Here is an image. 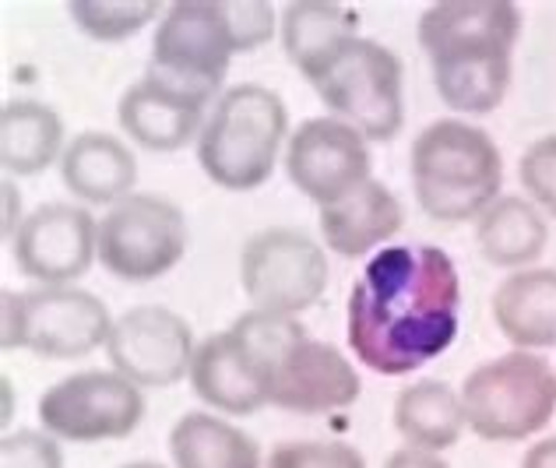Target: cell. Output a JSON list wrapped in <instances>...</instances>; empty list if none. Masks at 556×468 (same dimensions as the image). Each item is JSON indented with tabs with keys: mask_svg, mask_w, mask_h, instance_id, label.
Returning <instances> with one entry per match:
<instances>
[{
	"mask_svg": "<svg viewBox=\"0 0 556 468\" xmlns=\"http://www.w3.org/2000/svg\"><path fill=\"white\" fill-rule=\"evenodd\" d=\"M462 328V279L447 251L394 243L377 251L349 289L345 339L384 377H405L444 356Z\"/></svg>",
	"mask_w": 556,
	"mask_h": 468,
	"instance_id": "6da1fadb",
	"label": "cell"
},
{
	"mask_svg": "<svg viewBox=\"0 0 556 468\" xmlns=\"http://www.w3.org/2000/svg\"><path fill=\"white\" fill-rule=\"evenodd\" d=\"M408 177L416 204L433 223H479V215L501 198L504 159L486 130L447 116L416 135Z\"/></svg>",
	"mask_w": 556,
	"mask_h": 468,
	"instance_id": "7a4b0ae2",
	"label": "cell"
},
{
	"mask_svg": "<svg viewBox=\"0 0 556 468\" xmlns=\"http://www.w3.org/2000/svg\"><path fill=\"white\" fill-rule=\"evenodd\" d=\"M286 135L289 110L282 96L257 81L232 85L204 116L198 163L215 187L247 194L268 184Z\"/></svg>",
	"mask_w": 556,
	"mask_h": 468,
	"instance_id": "3957f363",
	"label": "cell"
},
{
	"mask_svg": "<svg viewBox=\"0 0 556 468\" xmlns=\"http://www.w3.org/2000/svg\"><path fill=\"white\" fill-rule=\"evenodd\" d=\"M458 391L468 430L490 444L529 441L556 416L553 359L525 349H510L490 363H479Z\"/></svg>",
	"mask_w": 556,
	"mask_h": 468,
	"instance_id": "277c9868",
	"label": "cell"
},
{
	"mask_svg": "<svg viewBox=\"0 0 556 468\" xmlns=\"http://www.w3.org/2000/svg\"><path fill=\"white\" fill-rule=\"evenodd\" d=\"M402 61L377 39L353 36L331 50L306 81L334 121L356 127L367 141H394L405 127Z\"/></svg>",
	"mask_w": 556,
	"mask_h": 468,
	"instance_id": "5b68a950",
	"label": "cell"
},
{
	"mask_svg": "<svg viewBox=\"0 0 556 468\" xmlns=\"http://www.w3.org/2000/svg\"><path fill=\"white\" fill-rule=\"evenodd\" d=\"M232 56H237V47H232L223 0H180L159 18L144 75L208 110L223 96Z\"/></svg>",
	"mask_w": 556,
	"mask_h": 468,
	"instance_id": "8992f818",
	"label": "cell"
},
{
	"mask_svg": "<svg viewBox=\"0 0 556 468\" xmlns=\"http://www.w3.org/2000/svg\"><path fill=\"white\" fill-rule=\"evenodd\" d=\"M113 317L106 303L78 286L4 289L0 300V345L4 353L28 349L39 359H81L110 342Z\"/></svg>",
	"mask_w": 556,
	"mask_h": 468,
	"instance_id": "52a82bcc",
	"label": "cell"
},
{
	"mask_svg": "<svg viewBox=\"0 0 556 468\" xmlns=\"http://www.w3.org/2000/svg\"><path fill=\"white\" fill-rule=\"evenodd\" d=\"M190 232L180 204L135 190L99 218V261L121 282H155L187 254Z\"/></svg>",
	"mask_w": 556,
	"mask_h": 468,
	"instance_id": "ba28073f",
	"label": "cell"
},
{
	"mask_svg": "<svg viewBox=\"0 0 556 468\" xmlns=\"http://www.w3.org/2000/svg\"><path fill=\"white\" fill-rule=\"evenodd\" d=\"M328 254L300 229L271 226L240 251V286L257 311L300 317L328 289Z\"/></svg>",
	"mask_w": 556,
	"mask_h": 468,
	"instance_id": "9c48e42d",
	"label": "cell"
},
{
	"mask_svg": "<svg viewBox=\"0 0 556 468\" xmlns=\"http://www.w3.org/2000/svg\"><path fill=\"white\" fill-rule=\"evenodd\" d=\"M39 422L56 441H124L144 419V394L116 370H81L39 394Z\"/></svg>",
	"mask_w": 556,
	"mask_h": 468,
	"instance_id": "30bf717a",
	"label": "cell"
},
{
	"mask_svg": "<svg viewBox=\"0 0 556 468\" xmlns=\"http://www.w3.org/2000/svg\"><path fill=\"white\" fill-rule=\"evenodd\" d=\"M289 184L317 208L342 201L370 177V141L334 116H311L286 141Z\"/></svg>",
	"mask_w": 556,
	"mask_h": 468,
	"instance_id": "8fae6325",
	"label": "cell"
},
{
	"mask_svg": "<svg viewBox=\"0 0 556 468\" xmlns=\"http://www.w3.org/2000/svg\"><path fill=\"white\" fill-rule=\"evenodd\" d=\"M194 331L169 306H130L113 320L106 356L116 374L130 384L144 388H173L190 377L194 363Z\"/></svg>",
	"mask_w": 556,
	"mask_h": 468,
	"instance_id": "7c38bea8",
	"label": "cell"
},
{
	"mask_svg": "<svg viewBox=\"0 0 556 468\" xmlns=\"http://www.w3.org/2000/svg\"><path fill=\"white\" fill-rule=\"evenodd\" d=\"M11 257L39 286H75L99 261V218L81 204H39L25 215Z\"/></svg>",
	"mask_w": 556,
	"mask_h": 468,
	"instance_id": "4fadbf2b",
	"label": "cell"
},
{
	"mask_svg": "<svg viewBox=\"0 0 556 468\" xmlns=\"http://www.w3.org/2000/svg\"><path fill=\"white\" fill-rule=\"evenodd\" d=\"M521 8L510 0H441L419 14L416 39L433 61L465 53H515Z\"/></svg>",
	"mask_w": 556,
	"mask_h": 468,
	"instance_id": "5bb4252c",
	"label": "cell"
},
{
	"mask_svg": "<svg viewBox=\"0 0 556 468\" xmlns=\"http://www.w3.org/2000/svg\"><path fill=\"white\" fill-rule=\"evenodd\" d=\"M363 394L356 367L328 342L306 334L282 356L271 374V405L300 416H320L349 408Z\"/></svg>",
	"mask_w": 556,
	"mask_h": 468,
	"instance_id": "9a60e30c",
	"label": "cell"
},
{
	"mask_svg": "<svg viewBox=\"0 0 556 468\" xmlns=\"http://www.w3.org/2000/svg\"><path fill=\"white\" fill-rule=\"evenodd\" d=\"M190 388L204 405L226 416H254L271 405L268 374L261 370L251 349L232 334V328L198 342L194 363H190Z\"/></svg>",
	"mask_w": 556,
	"mask_h": 468,
	"instance_id": "2e32d148",
	"label": "cell"
},
{
	"mask_svg": "<svg viewBox=\"0 0 556 468\" xmlns=\"http://www.w3.org/2000/svg\"><path fill=\"white\" fill-rule=\"evenodd\" d=\"M402 223L405 208L399 194L380 180H367L342 201L325 204L317 215L328 251L342 257H367L374 251H384V243L399 237Z\"/></svg>",
	"mask_w": 556,
	"mask_h": 468,
	"instance_id": "e0dca14e",
	"label": "cell"
},
{
	"mask_svg": "<svg viewBox=\"0 0 556 468\" xmlns=\"http://www.w3.org/2000/svg\"><path fill=\"white\" fill-rule=\"evenodd\" d=\"M493 320L515 349L549 356L556 367V268L510 271L493 292Z\"/></svg>",
	"mask_w": 556,
	"mask_h": 468,
	"instance_id": "ac0fdd59",
	"label": "cell"
},
{
	"mask_svg": "<svg viewBox=\"0 0 556 468\" xmlns=\"http://www.w3.org/2000/svg\"><path fill=\"white\" fill-rule=\"evenodd\" d=\"M64 187L85 204H121L135 194L138 159L127 144L106 135V130H81L75 141H67L61 159Z\"/></svg>",
	"mask_w": 556,
	"mask_h": 468,
	"instance_id": "d6986e66",
	"label": "cell"
},
{
	"mask_svg": "<svg viewBox=\"0 0 556 468\" xmlns=\"http://www.w3.org/2000/svg\"><path fill=\"white\" fill-rule=\"evenodd\" d=\"M124 135L149 152H180L187 141H194L204 127V110L163 89L144 75L121 96L116 106Z\"/></svg>",
	"mask_w": 556,
	"mask_h": 468,
	"instance_id": "ffe728a7",
	"label": "cell"
},
{
	"mask_svg": "<svg viewBox=\"0 0 556 468\" xmlns=\"http://www.w3.org/2000/svg\"><path fill=\"white\" fill-rule=\"evenodd\" d=\"M64 121L39 99H8L0 106V166L8 177H39L64 159Z\"/></svg>",
	"mask_w": 556,
	"mask_h": 468,
	"instance_id": "44dd1931",
	"label": "cell"
},
{
	"mask_svg": "<svg viewBox=\"0 0 556 468\" xmlns=\"http://www.w3.org/2000/svg\"><path fill=\"white\" fill-rule=\"evenodd\" d=\"M476 243L493 268L521 271L543 257L549 243L546 215L521 194H501L476 223Z\"/></svg>",
	"mask_w": 556,
	"mask_h": 468,
	"instance_id": "7402d4cb",
	"label": "cell"
},
{
	"mask_svg": "<svg viewBox=\"0 0 556 468\" xmlns=\"http://www.w3.org/2000/svg\"><path fill=\"white\" fill-rule=\"evenodd\" d=\"M465 427L462 391L444 384V380L422 377L416 384L402 388L394 399V430H399L405 447L444 455L462 441Z\"/></svg>",
	"mask_w": 556,
	"mask_h": 468,
	"instance_id": "603a6c76",
	"label": "cell"
},
{
	"mask_svg": "<svg viewBox=\"0 0 556 468\" xmlns=\"http://www.w3.org/2000/svg\"><path fill=\"white\" fill-rule=\"evenodd\" d=\"M278 28H282V50L289 64L306 78L331 50L359 36V11L334 4V0H292L282 8Z\"/></svg>",
	"mask_w": 556,
	"mask_h": 468,
	"instance_id": "cb8c5ba5",
	"label": "cell"
},
{
	"mask_svg": "<svg viewBox=\"0 0 556 468\" xmlns=\"http://www.w3.org/2000/svg\"><path fill=\"white\" fill-rule=\"evenodd\" d=\"M173 468H261L251 433L212 413H184L169 430Z\"/></svg>",
	"mask_w": 556,
	"mask_h": 468,
	"instance_id": "d4e9b609",
	"label": "cell"
},
{
	"mask_svg": "<svg viewBox=\"0 0 556 468\" xmlns=\"http://www.w3.org/2000/svg\"><path fill=\"white\" fill-rule=\"evenodd\" d=\"M510 56L515 53H465L433 61V89L447 110L486 116L510 89Z\"/></svg>",
	"mask_w": 556,
	"mask_h": 468,
	"instance_id": "484cf974",
	"label": "cell"
},
{
	"mask_svg": "<svg viewBox=\"0 0 556 468\" xmlns=\"http://www.w3.org/2000/svg\"><path fill=\"white\" fill-rule=\"evenodd\" d=\"M71 22L96 42H124L138 36L144 25L163 18L166 8L155 0H71Z\"/></svg>",
	"mask_w": 556,
	"mask_h": 468,
	"instance_id": "4316f807",
	"label": "cell"
},
{
	"mask_svg": "<svg viewBox=\"0 0 556 468\" xmlns=\"http://www.w3.org/2000/svg\"><path fill=\"white\" fill-rule=\"evenodd\" d=\"M268 468H367V458L345 441H286L271 447Z\"/></svg>",
	"mask_w": 556,
	"mask_h": 468,
	"instance_id": "83f0119b",
	"label": "cell"
},
{
	"mask_svg": "<svg viewBox=\"0 0 556 468\" xmlns=\"http://www.w3.org/2000/svg\"><path fill=\"white\" fill-rule=\"evenodd\" d=\"M518 180L535 208L556 218V135L539 138L525 149L518 163Z\"/></svg>",
	"mask_w": 556,
	"mask_h": 468,
	"instance_id": "f1b7e54d",
	"label": "cell"
},
{
	"mask_svg": "<svg viewBox=\"0 0 556 468\" xmlns=\"http://www.w3.org/2000/svg\"><path fill=\"white\" fill-rule=\"evenodd\" d=\"M223 14L237 53H254L268 47L275 36V22H282L265 0H223Z\"/></svg>",
	"mask_w": 556,
	"mask_h": 468,
	"instance_id": "f546056e",
	"label": "cell"
},
{
	"mask_svg": "<svg viewBox=\"0 0 556 468\" xmlns=\"http://www.w3.org/2000/svg\"><path fill=\"white\" fill-rule=\"evenodd\" d=\"M0 468H64L61 441L47 430H8L0 437Z\"/></svg>",
	"mask_w": 556,
	"mask_h": 468,
	"instance_id": "4dcf8cb0",
	"label": "cell"
},
{
	"mask_svg": "<svg viewBox=\"0 0 556 468\" xmlns=\"http://www.w3.org/2000/svg\"><path fill=\"white\" fill-rule=\"evenodd\" d=\"M4 243L11 246L14 237H18V229L25 223V215H22V194H18V187H14V180L8 177L4 184Z\"/></svg>",
	"mask_w": 556,
	"mask_h": 468,
	"instance_id": "1f68e13d",
	"label": "cell"
},
{
	"mask_svg": "<svg viewBox=\"0 0 556 468\" xmlns=\"http://www.w3.org/2000/svg\"><path fill=\"white\" fill-rule=\"evenodd\" d=\"M384 468H451L441 455L433 451H419V447H399L394 455L384 461Z\"/></svg>",
	"mask_w": 556,
	"mask_h": 468,
	"instance_id": "d6a6232c",
	"label": "cell"
},
{
	"mask_svg": "<svg viewBox=\"0 0 556 468\" xmlns=\"http://www.w3.org/2000/svg\"><path fill=\"white\" fill-rule=\"evenodd\" d=\"M521 468H556V437H543L525 451Z\"/></svg>",
	"mask_w": 556,
	"mask_h": 468,
	"instance_id": "836d02e7",
	"label": "cell"
},
{
	"mask_svg": "<svg viewBox=\"0 0 556 468\" xmlns=\"http://www.w3.org/2000/svg\"><path fill=\"white\" fill-rule=\"evenodd\" d=\"M0 384H4V433H8L11 419H14V384H11V377H4Z\"/></svg>",
	"mask_w": 556,
	"mask_h": 468,
	"instance_id": "e575fe53",
	"label": "cell"
},
{
	"mask_svg": "<svg viewBox=\"0 0 556 468\" xmlns=\"http://www.w3.org/2000/svg\"><path fill=\"white\" fill-rule=\"evenodd\" d=\"M121 468H163L159 461H130V465H121Z\"/></svg>",
	"mask_w": 556,
	"mask_h": 468,
	"instance_id": "d590c367",
	"label": "cell"
}]
</instances>
